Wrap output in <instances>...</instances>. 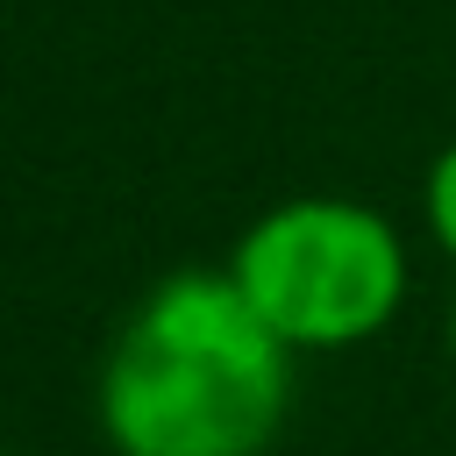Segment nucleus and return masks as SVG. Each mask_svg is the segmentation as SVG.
Segmentation results:
<instances>
[{
  "instance_id": "obj_2",
  "label": "nucleus",
  "mask_w": 456,
  "mask_h": 456,
  "mask_svg": "<svg viewBox=\"0 0 456 456\" xmlns=\"http://www.w3.org/2000/svg\"><path fill=\"white\" fill-rule=\"evenodd\" d=\"M249 314L299 356V349H349L370 342L406 299V242L363 200H285L256 214L221 264Z\"/></svg>"
},
{
  "instance_id": "obj_3",
  "label": "nucleus",
  "mask_w": 456,
  "mask_h": 456,
  "mask_svg": "<svg viewBox=\"0 0 456 456\" xmlns=\"http://www.w3.org/2000/svg\"><path fill=\"white\" fill-rule=\"evenodd\" d=\"M420 207H428V235H435V249H442V256H456V142L428 164Z\"/></svg>"
},
{
  "instance_id": "obj_1",
  "label": "nucleus",
  "mask_w": 456,
  "mask_h": 456,
  "mask_svg": "<svg viewBox=\"0 0 456 456\" xmlns=\"http://www.w3.org/2000/svg\"><path fill=\"white\" fill-rule=\"evenodd\" d=\"M292 413V349L228 271H171L142 292L100 363L114 456H264Z\"/></svg>"
},
{
  "instance_id": "obj_5",
  "label": "nucleus",
  "mask_w": 456,
  "mask_h": 456,
  "mask_svg": "<svg viewBox=\"0 0 456 456\" xmlns=\"http://www.w3.org/2000/svg\"><path fill=\"white\" fill-rule=\"evenodd\" d=\"M0 456H14V449H0Z\"/></svg>"
},
{
  "instance_id": "obj_4",
  "label": "nucleus",
  "mask_w": 456,
  "mask_h": 456,
  "mask_svg": "<svg viewBox=\"0 0 456 456\" xmlns=\"http://www.w3.org/2000/svg\"><path fill=\"white\" fill-rule=\"evenodd\" d=\"M449 356H456V306H449Z\"/></svg>"
}]
</instances>
